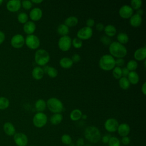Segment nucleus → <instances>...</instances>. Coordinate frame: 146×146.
Masks as SVG:
<instances>
[{
	"label": "nucleus",
	"instance_id": "nucleus-11",
	"mask_svg": "<svg viewBox=\"0 0 146 146\" xmlns=\"http://www.w3.org/2000/svg\"><path fill=\"white\" fill-rule=\"evenodd\" d=\"M14 141L17 146H26L28 143V138L26 134L18 132L14 134Z\"/></svg>",
	"mask_w": 146,
	"mask_h": 146
},
{
	"label": "nucleus",
	"instance_id": "nucleus-16",
	"mask_svg": "<svg viewBox=\"0 0 146 146\" xmlns=\"http://www.w3.org/2000/svg\"><path fill=\"white\" fill-rule=\"evenodd\" d=\"M117 131L120 136H127L130 132V127L127 123H121L119 125Z\"/></svg>",
	"mask_w": 146,
	"mask_h": 146
},
{
	"label": "nucleus",
	"instance_id": "nucleus-57",
	"mask_svg": "<svg viewBox=\"0 0 146 146\" xmlns=\"http://www.w3.org/2000/svg\"><path fill=\"white\" fill-rule=\"evenodd\" d=\"M2 2H3V1L2 0H0V5L2 3Z\"/></svg>",
	"mask_w": 146,
	"mask_h": 146
},
{
	"label": "nucleus",
	"instance_id": "nucleus-37",
	"mask_svg": "<svg viewBox=\"0 0 146 146\" xmlns=\"http://www.w3.org/2000/svg\"><path fill=\"white\" fill-rule=\"evenodd\" d=\"M108 146H120L119 139L115 136H111L108 143Z\"/></svg>",
	"mask_w": 146,
	"mask_h": 146
},
{
	"label": "nucleus",
	"instance_id": "nucleus-7",
	"mask_svg": "<svg viewBox=\"0 0 146 146\" xmlns=\"http://www.w3.org/2000/svg\"><path fill=\"white\" fill-rule=\"evenodd\" d=\"M25 39V43L31 49H36L40 45V40L39 38L34 34L27 35Z\"/></svg>",
	"mask_w": 146,
	"mask_h": 146
},
{
	"label": "nucleus",
	"instance_id": "nucleus-44",
	"mask_svg": "<svg viewBox=\"0 0 146 146\" xmlns=\"http://www.w3.org/2000/svg\"><path fill=\"white\" fill-rule=\"evenodd\" d=\"M121 142L123 144H124L125 145H128L130 143L131 139L128 136H124V137H122V139L121 140Z\"/></svg>",
	"mask_w": 146,
	"mask_h": 146
},
{
	"label": "nucleus",
	"instance_id": "nucleus-9",
	"mask_svg": "<svg viewBox=\"0 0 146 146\" xmlns=\"http://www.w3.org/2000/svg\"><path fill=\"white\" fill-rule=\"evenodd\" d=\"M93 31L92 28L84 26L80 29L77 32V38L81 40H85L90 38L92 35Z\"/></svg>",
	"mask_w": 146,
	"mask_h": 146
},
{
	"label": "nucleus",
	"instance_id": "nucleus-47",
	"mask_svg": "<svg viewBox=\"0 0 146 146\" xmlns=\"http://www.w3.org/2000/svg\"><path fill=\"white\" fill-rule=\"evenodd\" d=\"M111 137V135H110V134H106V135H104V136L102 137V142H103V143H104V144L108 143Z\"/></svg>",
	"mask_w": 146,
	"mask_h": 146
},
{
	"label": "nucleus",
	"instance_id": "nucleus-22",
	"mask_svg": "<svg viewBox=\"0 0 146 146\" xmlns=\"http://www.w3.org/2000/svg\"><path fill=\"white\" fill-rule=\"evenodd\" d=\"M60 66L64 68H69L73 65V62L71 59L68 57H63L59 61Z\"/></svg>",
	"mask_w": 146,
	"mask_h": 146
},
{
	"label": "nucleus",
	"instance_id": "nucleus-39",
	"mask_svg": "<svg viewBox=\"0 0 146 146\" xmlns=\"http://www.w3.org/2000/svg\"><path fill=\"white\" fill-rule=\"evenodd\" d=\"M131 7L133 10H137L140 9L142 5L141 0H131Z\"/></svg>",
	"mask_w": 146,
	"mask_h": 146
},
{
	"label": "nucleus",
	"instance_id": "nucleus-49",
	"mask_svg": "<svg viewBox=\"0 0 146 146\" xmlns=\"http://www.w3.org/2000/svg\"><path fill=\"white\" fill-rule=\"evenodd\" d=\"M84 141L83 138H79L76 140V146H84Z\"/></svg>",
	"mask_w": 146,
	"mask_h": 146
},
{
	"label": "nucleus",
	"instance_id": "nucleus-14",
	"mask_svg": "<svg viewBox=\"0 0 146 146\" xmlns=\"http://www.w3.org/2000/svg\"><path fill=\"white\" fill-rule=\"evenodd\" d=\"M21 7V1L19 0H10L7 2L6 8L10 12H16Z\"/></svg>",
	"mask_w": 146,
	"mask_h": 146
},
{
	"label": "nucleus",
	"instance_id": "nucleus-15",
	"mask_svg": "<svg viewBox=\"0 0 146 146\" xmlns=\"http://www.w3.org/2000/svg\"><path fill=\"white\" fill-rule=\"evenodd\" d=\"M42 15H43L42 10H41V9L38 7H34L33 9H31L29 14L30 19L34 21H36L39 20L42 18Z\"/></svg>",
	"mask_w": 146,
	"mask_h": 146
},
{
	"label": "nucleus",
	"instance_id": "nucleus-40",
	"mask_svg": "<svg viewBox=\"0 0 146 146\" xmlns=\"http://www.w3.org/2000/svg\"><path fill=\"white\" fill-rule=\"evenodd\" d=\"M72 44L75 48H80L83 44L82 40L78 38H74L72 40Z\"/></svg>",
	"mask_w": 146,
	"mask_h": 146
},
{
	"label": "nucleus",
	"instance_id": "nucleus-38",
	"mask_svg": "<svg viewBox=\"0 0 146 146\" xmlns=\"http://www.w3.org/2000/svg\"><path fill=\"white\" fill-rule=\"evenodd\" d=\"M61 141L66 145H70L72 144V138L68 134H64L61 137Z\"/></svg>",
	"mask_w": 146,
	"mask_h": 146
},
{
	"label": "nucleus",
	"instance_id": "nucleus-6",
	"mask_svg": "<svg viewBox=\"0 0 146 146\" xmlns=\"http://www.w3.org/2000/svg\"><path fill=\"white\" fill-rule=\"evenodd\" d=\"M47 121V116L43 112H37L33 117V123L37 128L44 127Z\"/></svg>",
	"mask_w": 146,
	"mask_h": 146
},
{
	"label": "nucleus",
	"instance_id": "nucleus-27",
	"mask_svg": "<svg viewBox=\"0 0 146 146\" xmlns=\"http://www.w3.org/2000/svg\"><path fill=\"white\" fill-rule=\"evenodd\" d=\"M78 23V19L75 16H70L67 18L64 21V25L67 27H73L76 26Z\"/></svg>",
	"mask_w": 146,
	"mask_h": 146
},
{
	"label": "nucleus",
	"instance_id": "nucleus-25",
	"mask_svg": "<svg viewBox=\"0 0 146 146\" xmlns=\"http://www.w3.org/2000/svg\"><path fill=\"white\" fill-rule=\"evenodd\" d=\"M35 107L38 112H43V111L46 109V103L43 99H39L36 101L35 103Z\"/></svg>",
	"mask_w": 146,
	"mask_h": 146
},
{
	"label": "nucleus",
	"instance_id": "nucleus-21",
	"mask_svg": "<svg viewBox=\"0 0 146 146\" xmlns=\"http://www.w3.org/2000/svg\"><path fill=\"white\" fill-rule=\"evenodd\" d=\"M31 74H32L33 77L35 79L39 80V79H41L43 77L44 72L40 67L37 66V67H35L33 69Z\"/></svg>",
	"mask_w": 146,
	"mask_h": 146
},
{
	"label": "nucleus",
	"instance_id": "nucleus-36",
	"mask_svg": "<svg viewBox=\"0 0 146 146\" xmlns=\"http://www.w3.org/2000/svg\"><path fill=\"white\" fill-rule=\"evenodd\" d=\"M112 74L115 78L117 79H119L121 77H122V74H121V68L119 67H115L112 69Z\"/></svg>",
	"mask_w": 146,
	"mask_h": 146
},
{
	"label": "nucleus",
	"instance_id": "nucleus-43",
	"mask_svg": "<svg viewBox=\"0 0 146 146\" xmlns=\"http://www.w3.org/2000/svg\"><path fill=\"white\" fill-rule=\"evenodd\" d=\"M124 60L123 58H117L115 60V66L120 67L124 64Z\"/></svg>",
	"mask_w": 146,
	"mask_h": 146
},
{
	"label": "nucleus",
	"instance_id": "nucleus-41",
	"mask_svg": "<svg viewBox=\"0 0 146 146\" xmlns=\"http://www.w3.org/2000/svg\"><path fill=\"white\" fill-rule=\"evenodd\" d=\"M32 2L31 1L29 0H24L21 2V6L25 9V10H29L32 7Z\"/></svg>",
	"mask_w": 146,
	"mask_h": 146
},
{
	"label": "nucleus",
	"instance_id": "nucleus-55",
	"mask_svg": "<svg viewBox=\"0 0 146 146\" xmlns=\"http://www.w3.org/2000/svg\"><path fill=\"white\" fill-rule=\"evenodd\" d=\"M87 117V116L86 115H85V114H82V117H81V118H82L83 119H86Z\"/></svg>",
	"mask_w": 146,
	"mask_h": 146
},
{
	"label": "nucleus",
	"instance_id": "nucleus-13",
	"mask_svg": "<svg viewBox=\"0 0 146 146\" xmlns=\"http://www.w3.org/2000/svg\"><path fill=\"white\" fill-rule=\"evenodd\" d=\"M119 14L120 16L124 19L130 18V17L133 14V10L130 6L124 5L120 8Z\"/></svg>",
	"mask_w": 146,
	"mask_h": 146
},
{
	"label": "nucleus",
	"instance_id": "nucleus-31",
	"mask_svg": "<svg viewBox=\"0 0 146 146\" xmlns=\"http://www.w3.org/2000/svg\"><path fill=\"white\" fill-rule=\"evenodd\" d=\"M116 38H117V42L122 44L127 43L129 40V37H128V35L126 33H124L123 32L119 33L117 35Z\"/></svg>",
	"mask_w": 146,
	"mask_h": 146
},
{
	"label": "nucleus",
	"instance_id": "nucleus-17",
	"mask_svg": "<svg viewBox=\"0 0 146 146\" xmlns=\"http://www.w3.org/2000/svg\"><path fill=\"white\" fill-rule=\"evenodd\" d=\"M134 58L137 60H145L146 58V47L144 46L140 47L135 50L133 54Z\"/></svg>",
	"mask_w": 146,
	"mask_h": 146
},
{
	"label": "nucleus",
	"instance_id": "nucleus-24",
	"mask_svg": "<svg viewBox=\"0 0 146 146\" xmlns=\"http://www.w3.org/2000/svg\"><path fill=\"white\" fill-rule=\"evenodd\" d=\"M104 33L109 37L113 36L116 33V29L112 25H107L104 28Z\"/></svg>",
	"mask_w": 146,
	"mask_h": 146
},
{
	"label": "nucleus",
	"instance_id": "nucleus-46",
	"mask_svg": "<svg viewBox=\"0 0 146 146\" xmlns=\"http://www.w3.org/2000/svg\"><path fill=\"white\" fill-rule=\"evenodd\" d=\"M95 25V21L92 18H88L86 21V25L87 27L91 28Z\"/></svg>",
	"mask_w": 146,
	"mask_h": 146
},
{
	"label": "nucleus",
	"instance_id": "nucleus-8",
	"mask_svg": "<svg viewBox=\"0 0 146 146\" xmlns=\"http://www.w3.org/2000/svg\"><path fill=\"white\" fill-rule=\"evenodd\" d=\"M58 44L61 50L63 51H67L71 46L72 39L68 35L62 36L58 40Z\"/></svg>",
	"mask_w": 146,
	"mask_h": 146
},
{
	"label": "nucleus",
	"instance_id": "nucleus-12",
	"mask_svg": "<svg viewBox=\"0 0 146 146\" xmlns=\"http://www.w3.org/2000/svg\"><path fill=\"white\" fill-rule=\"evenodd\" d=\"M118 121L114 118H110L104 123V128L109 132H114L117 131L119 126Z\"/></svg>",
	"mask_w": 146,
	"mask_h": 146
},
{
	"label": "nucleus",
	"instance_id": "nucleus-3",
	"mask_svg": "<svg viewBox=\"0 0 146 146\" xmlns=\"http://www.w3.org/2000/svg\"><path fill=\"white\" fill-rule=\"evenodd\" d=\"M99 65L103 70H111L115 67V59L110 54L103 55L99 59Z\"/></svg>",
	"mask_w": 146,
	"mask_h": 146
},
{
	"label": "nucleus",
	"instance_id": "nucleus-42",
	"mask_svg": "<svg viewBox=\"0 0 146 146\" xmlns=\"http://www.w3.org/2000/svg\"><path fill=\"white\" fill-rule=\"evenodd\" d=\"M100 41L105 45H110L112 43L111 38L107 35H102L100 38Z\"/></svg>",
	"mask_w": 146,
	"mask_h": 146
},
{
	"label": "nucleus",
	"instance_id": "nucleus-10",
	"mask_svg": "<svg viewBox=\"0 0 146 146\" xmlns=\"http://www.w3.org/2000/svg\"><path fill=\"white\" fill-rule=\"evenodd\" d=\"M25 42V38L20 34H17L13 35L10 40L11 45L15 48H19L23 47Z\"/></svg>",
	"mask_w": 146,
	"mask_h": 146
},
{
	"label": "nucleus",
	"instance_id": "nucleus-45",
	"mask_svg": "<svg viewBox=\"0 0 146 146\" xmlns=\"http://www.w3.org/2000/svg\"><path fill=\"white\" fill-rule=\"evenodd\" d=\"M71 60L73 62H78L80 60V59H81V57L79 55V54H74L72 57H71Z\"/></svg>",
	"mask_w": 146,
	"mask_h": 146
},
{
	"label": "nucleus",
	"instance_id": "nucleus-26",
	"mask_svg": "<svg viewBox=\"0 0 146 146\" xmlns=\"http://www.w3.org/2000/svg\"><path fill=\"white\" fill-rule=\"evenodd\" d=\"M63 118V115L60 113H56L51 116L50 122L53 125H58L62 122Z\"/></svg>",
	"mask_w": 146,
	"mask_h": 146
},
{
	"label": "nucleus",
	"instance_id": "nucleus-23",
	"mask_svg": "<svg viewBox=\"0 0 146 146\" xmlns=\"http://www.w3.org/2000/svg\"><path fill=\"white\" fill-rule=\"evenodd\" d=\"M128 80L130 84H137L139 81V76L138 74L135 71H129L128 75Z\"/></svg>",
	"mask_w": 146,
	"mask_h": 146
},
{
	"label": "nucleus",
	"instance_id": "nucleus-30",
	"mask_svg": "<svg viewBox=\"0 0 146 146\" xmlns=\"http://www.w3.org/2000/svg\"><path fill=\"white\" fill-rule=\"evenodd\" d=\"M57 33L62 36L67 35V34L69 33V27L64 23H62L58 26Z\"/></svg>",
	"mask_w": 146,
	"mask_h": 146
},
{
	"label": "nucleus",
	"instance_id": "nucleus-29",
	"mask_svg": "<svg viewBox=\"0 0 146 146\" xmlns=\"http://www.w3.org/2000/svg\"><path fill=\"white\" fill-rule=\"evenodd\" d=\"M119 84L123 90H127L130 87V83L127 77H121L119 80Z\"/></svg>",
	"mask_w": 146,
	"mask_h": 146
},
{
	"label": "nucleus",
	"instance_id": "nucleus-4",
	"mask_svg": "<svg viewBox=\"0 0 146 146\" xmlns=\"http://www.w3.org/2000/svg\"><path fill=\"white\" fill-rule=\"evenodd\" d=\"M46 106L48 110L54 113H60L63 110L62 102L56 98H50L46 102Z\"/></svg>",
	"mask_w": 146,
	"mask_h": 146
},
{
	"label": "nucleus",
	"instance_id": "nucleus-52",
	"mask_svg": "<svg viewBox=\"0 0 146 146\" xmlns=\"http://www.w3.org/2000/svg\"><path fill=\"white\" fill-rule=\"evenodd\" d=\"M141 92L145 95L146 94V82H144L141 86Z\"/></svg>",
	"mask_w": 146,
	"mask_h": 146
},
{
	"label": "nucleus",
	"instance_id": "nucleus-33",
	"mask_svg": "<svg viewBox=\"0 0 146 146\" xmlns=\"http://www.w3.org/2000/svg\"><path fill=\"white\" fill-rule=\"evenodd\" d=\"M138 66V63L135 60H130L127 64L126 67L129 71H135Z\"/></svg>",
	"mask_w": 146,
	"mask_h": 146
},
{
	"label": "nucleus",
	"instance_id": "nucleus-18",
	"mask_svg": "<svg viewBox=\"0 0 146 146\" xmlns=\"http://www.w3.org/2000/svg\"><path fill=\"white\" fill-rule=\"evenodd\" d=\"M3 129L5 133L10 136H14L15 132V128L11 122H6L3 125Z\"/></svg>",
	"mask_w": 146,
	"mask_h": 146
},
{
	"label": "nucleus",
	"instance_id": "nucleus-56",
	"mask_svg": "<svg viewBox=\"0 0 146 146\" xmlns=\"http://www.w3.org/2000/svg\"><path fill=\"white\" fill-rule=\"evenodd\" d=\"M84 146H91V145H90L89 144H86Z\"/></svg>",
	"mask_w": 146,
	"mask_h": 146
},
{
	"label": "nucleus",
	"instance_id": "nucleus-32",
	"mask_svg": "<svg viewBox=\"0 0 146 146\" xmlns=\"http://www.w3.org/2000/svg\"><path fill=\"white\" fill-rule=\"evenodd\" d=\"M10 105L9 100L5 97H0V110H4L9 107Z\"/></svg>",
	"mask_w": 146,
	"mask_h": 146
},
{
	"label": "nucleus",
	"instance_id": "nucleus-28",
	"mask_svg": "<svg viewBox=\"0 0 146 146\" xmlns=\"http://www.w3.org/2000/svg\"><path fill=\"white\" fill-rule=\"evenodd\" d=\"M82 116V112L79 109H74L73 110L70 114V117L73 121H77L79 120Z\"/></svg>",
	"mask_w": 146,
	"mask_h": 146
},
{
	"label": "nucleus",
	"instance_id": "nucleus-2",
	"mask_svg": "<svg viewBox=\"0 0 146 146\" xmlns=\"http://www.w3.org/2000/svg\"><path fill=\"white\" fill-rule=\"evenodd\" d=\"M85 138L90 143H96L101 138L100 132L99 129L95 126L87 127L84 132Z\"/></svg>",
	"mask_w": 146,
	"mask_h": 146
},
{
	"label": "nucleus",
	"instance_id": "nucleus-58",
	"mask_svg": "<svg viewBox=\"0 0 146 146\" xmlns=\"http://www.w3.org/2000/svg\"><path fill=\"white\" fill-rule=\"evenodd\" d=\"M30 146H36V145H30Z\"/></svg>",
	"mask_w": 146,
	"mask_h": 146
},
{
	"label": "nucleus",
	"instance_id": "nucleus-35",
	"mask_svg": "<svg viewBox=\"0 0 146 146\" xmlns=\"http://www.w3.org/2000/svg\"><path fill=\"white\" fill-rule=\"evenodd\" d=\"M50 78H55L58 75V70L54 67L48 66L46 72Z\"/></svg>",
	"mask_w": 146,
	"mask_h": 146
},
{
	"label": "nucleus",
	"instance_id": "nucleus-1",
	"mask_svg": "<svg viewBox=\"0 0 146 146\" xmlns=\"http://www.w3.org/2000/svg\"><path fill=\"white\" fill-rule=\"evenodd\" d=\"M109 51L113 58H123L127 54L126 47L117 41L112 42L109 46Z\"/></svg>",
	"mask_w": 146,
	"mask_h": 146
},
{
	"label": "nucleus",
	"instance_id": "nucleus-20",
	"mask_svg": "<svg viewBox=\"0 0 146 146\" xmlns=\"http://www.w3.org/2000/svg\"><path fill=\"white\" fill-rule=\"evenodd\" d=\"M129 23H130V25L133 27H137L140 26L142 23L141 16H140L137 14H133L130 17Z\"/></svg>",
	"mask_w": 146,
	"mask_h": 146
},
{
	"label": "nucleus",
	"instance_id": "nucleus-19",
	"mask_svg": "<svg viewBox=\"0 0 146 146\" xmlns=\"http://www.w3.org/2000/svg\"><path fill=\"white\" fill-rule=\"evenodd\" d=\"M23 31L28 35L33 34L36 29V25L33 21H27L23 25Z\"/></svg>",
	"mask_w": 146,
	"mask_h": 146
},
{
	"label": "nucleus",
	"instance_id": "nucleus-53",
	"mask_svg": "<svg viewBox=\"0 0 146 146\" xmlns=\"http://www.w3.org/2000/svg\"><path fill=\"white\" fill-rule=\"evenodd\" d=\"M136 14H138V15L141 16V15L143 14V9H141V8L137 9V10H136Z\"/></svg>",
	"mask_w": 146,
	"mask_h": 146
},
{
	"label": "nucleus",
	"instance_id": "nucleus-50",
	"mask_svg": "<svg viewBox=\"0 0 146 146\" xmlns=\"http://www.w3.org/2000/svg\"><path fill=\"white\" fill-rule=\"evenodd\" d=\"M104 26L102 23H98L96 25V29L98 31H102L103 30H104Z\"/></svg>",
	"mask_w": 146,
	"mask_h": 146
},
{
	"label": "nucleus",
	"instance_id": "nucleus-48",
	"mask_svg": "<svg viewBox=\"0 0 146 146\" xmlns=\"http://www.w3.org/2000/svg\"><path fill=\"white\" fill-rule=\"evenodd\" d=\"M129 72V71L127 69V68L126 67H123V68H121L122 76H123V77H126L127 76H128Z\"/></svg>",
	"mask_w": 146,
	"mask_h": 146
},
{
	"label": "nucleus",
	"instance_id": "nucleus-54",
	"mask_svg": "<svg viewBox=\"0 0 146 146\" xmlns=\"http://www.w3.org/2000/svg\"><path fill=\"white\" fill-rule=\"evenodd\" d=\"M31 2L33 3H41L43 2L42 0H32L31 1Z\"/></svg>",
	"mask_w": 146,
	"mask_h": 146
},
{
	"label": "nucleus",
	"instance_id": "nucleus-34",
	"mask_svg": "<svg viewBox=\"0 0 146 146\" xmlns=\"http://www.w3.org/2000/svg\"><path fill=\"white\" fill-rule=\"evenodd\" d=\"M17 19L19 23L25 24L26 22H27L28 21L29 17H28L27 14L26 13L21 12L18 15Z\"/></svg>",
	"mask_w": 146,
	"mask_h": 146
},
{
	"label": "nucleus",
	"instance_id": "nucleus-5",
	"mask_svg": "<svg viewBox=\"0 0 146 146\" xmlns=\"http://www.w3.org/2000/svg\"><path fill=\"white\" fill-rule=\"evenodd\" d=\"M34 59L36 63L39 66H45L50 60V55L44 49H39L35 53Z\"/></svg>",
	"mask_w": 146,
	"mask_h": 146
},
{
	"label": "nucleus",
	"instance_id": "nucleus-51",
	"mask_svg": "<svg viewBox=\"0 0 146 146\" xmlns=\"http://www.w3.org/2000/svg\"><path fill=\"white\" fill-rule=\"evenodd\" d=\"M5 39V33L0 30V44H1Z\"/></svg>",
	"mask_w": 146,
	"mask_h": 146
}]
</instances>
